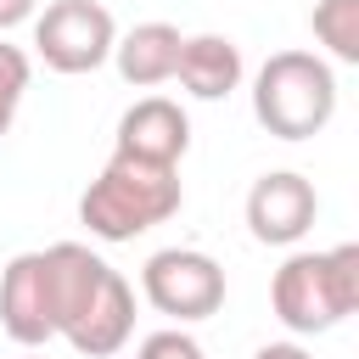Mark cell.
Returning a JSON list of instances; mask_svg holds the SVG:
<instances>
[{
  "mask_svg": "<svg viewBox=\"0 0 359 359\" xmlns=\"http://www.w3.org/2000/svg\"><path fill=\"white\" fill-rule=\"evenodd\" d=\"M50 280H56V337L84 359H112L135 337V286L84 241H56Z\"/></svg>",
  "mask_w": 359,
  "mask_h": 359,
  "instance_id": "obj_1",
  "label": "cell"
},
{
  "mask_svg": "<svg viewBox=\"0 0 359 359\" xmlns=\"http://www.w3.org/2000/svg\"><path fill=\"white\" fill-rule=\"evenodd\" d=\"M185 202L180 168H151L129 157H107V168L79 196V224L95 241H135L157 224H168Z\"/></svg>",
  "mask_w": 359,
  "mask_h": 359,
  "instance_id": "obj_2",
  "label": "cell"
},
{
  "mask_svg": "<svg viewBox=\"0 0 359 359\" xmlns=\"http://www.w3.org/2000/svg\"><path fill=\"white\" fill-rule=\"evenodd\" d=\"M269 309L292 337L337 331L359 309V247H325V252H292L269 280Z\"/></svg>",
  "mask_w": 359,
  "mask_h": 359,
  "instance_id": "obj_3",
  "label": "cell"
},
{
  "mask_svg": "<svg viewBox=\"0 0 359 359\" xmlns=\"http://www.w3.org/2000/svg\"><path fill=\"white\" fill-rule=\"evenodd\" d=\"M252 118L275 140H314L337 118V73L314 50H275L252 73Z\"/></svg>",
  "mask_w": 359,
  "mask_h": 359,
  "instance_id": "obj_4",
  "label": "cell"
},
{
  "mask_svg": "<svg viewBox=\"0 0 359 359\" xmlns=\"http://www.w3.org/2000/svg\"><path fill=\"white\" fill-rule=\"evenodd\" d=\"M118 45V22L101 0H50L45 11H34V50L50 73H95L101 62H112Z\"/></svg>",
  "mask_w": 359,
  "mask_h": 359,
  "instance_id": "obj_5",
  "label": "cell"
},
{
  "mask_svg": "<svg viewBox=\"0 0 359 359\" xmlns=\"http://www.w3.org/2000/svg\"><path fill=\"white\" fill-rule=\"evenodd\" d=\"M140 297L157 314H168L180 325H196V320L224 309V269L202 247H163L140 269Z\"/></svg>",
  "mask_w": 359,
  "mask_h": 359,
  "instance_id": "obj_6",
  "label": "cell"
},
{
  "mask_svg": "<svg viewBox=\"0 0 359 359\" xmlns=\"http://www.w3.org/2000/svg\"><path fill=\"white\" fill-rule=\"evenodd\" d=\"M0 325L17 348H45L56 337V280H50V252H17L0 269Z\"/></svg>",
  "mask_w": 359,
  "mask_h": 359,
  "instance_id": "obj_7",
  "label": "cell"
},
{
  "mask_svg": "<svg viewBox=\"0 0 359 359\" xmlns=\"http://www.w3.org/2000/svg\"><path fill=\"white\" fill-rule=\"evenodd\" d=\"M320 219V191L297 168H269L247 191V230L258 247H297Z\"/></svg>",
  "mask_w": 359,
  "mask_h": 359,
  "instance_id": "obj_8",
  "label": "cell"
},
{
  "mask_svg": "<svg viewBox=\"0 0 359 359\" xmlns=\"http://www.w3.org/2000/svg\"><path fill=\"white\" fill-rule=\"evenodd\" d=\"M191 151V118L180 101L168 95H140L112 135V157L129 163H151V168H180V157Z\"/></svg>",
  "mask_w": 359,
  "mask_h": 359,
  "instance_id": "obj_9",
  "label": "cell"
},
{
  "mask_svg": "<svg viewBox=\"0 0 359 359\" xmlns=\"http://www.w3.org/2000/svg\"><path fill=\"white\" fill-rule=\"evenodd\" d=\"M241 45L230 34H191L180 39V62H174V79L185 84V95L196 101H224L230 90H241Z\"/></svg>",
  "mask_w": 359,
  "mask_h": 359,
  "instance_id": "obj_10",
  "label": "cell"
},
{
  "mask_svg": "<svg viewBox=\"0 0 359 359\" xmlns=\"http://www.w3.org/2000/svg\"><path fill=\"white\" fill-rule=\"evenodd\" d=\"M180 28L174 22H135L129 34H118L112 45V62H118V79L135 84V90H151V84H168L174 79V62H180Z\"/></svg>",
  "mask_w": 359,
  "mask_h": 359,
  "instance_id": "obj_11",
  "label": "cell"
},
{
  "mask_svg": "<svg viewBox=\"0 0 359 359\" xmlns=\"http://www.w3.org/2000/svg\"><path fill=\"white\" fill-rule=\"evenodd\" d=\"M309 28H314V39L325 45L331 62H342V67L359 62V0H314Z\"/></svg>",
  "mask_w": 359,
  "mask_h": 359,
  "instance_id": "obj_12",
  "label": "cell"
},
{
  "mask_svg": "<svg viewBox=\"0 0 359 359\" xmlns=\"http://www.w3.org/2000/svg\"><path fill=\"white\" fill-rule=\"evenodd\" d=\"M28 84H34V62H28V50L0 39V135L17 123V107H22Z\"/></svg>",
  "mask_w": 359,
  "mask_h": 359,
  "instance_id": "obj_13",
  "label": "cell"
},
{
  "mask_svg": "<svg viewBox=\"0 0 359 359\" xmlns=\"http://www.w3.org/2000/svg\"><path fill=\"white\" fill-rule=\"evenodd\" d=\"M135 359H208V353H202V342H196L191 331L174 325V331H151V337L135 348Z\"/></svg>",
  "mask_w": 359,
  "mask_h": 359,
  "instance_id": "obj_14",
  "label": "cell"
},
{
  "mask_svg": "<svg viewBox=\"0 0 359 359\" xmlns=\"http://www.w3.org/2000/svg\"><path fill=\"white\" fill-rule=\"evenodd\" d=\"M34 11H39V0H0V39L22 22H34Z\"/></svg>",
  "mask_w": 359,
  "mask_h": 359,
  "instance_id": "obj_15",
  "label": "cell"
},
{
  "mask_svg": "<svg viewBox=\"0 0 359 359\" xmlns=\"http://www.w3.org/2000/svg\"><path fill=\"white\" fill-rule=\"evenodd\" d=\"M252 359H314V353H309L303 342H264Z\"/></svg>",
  "mask_w": 359,
  "mask_h": 359,
  "instance_id": "obj_16",
  "label": "cell"
}]
</instances>
